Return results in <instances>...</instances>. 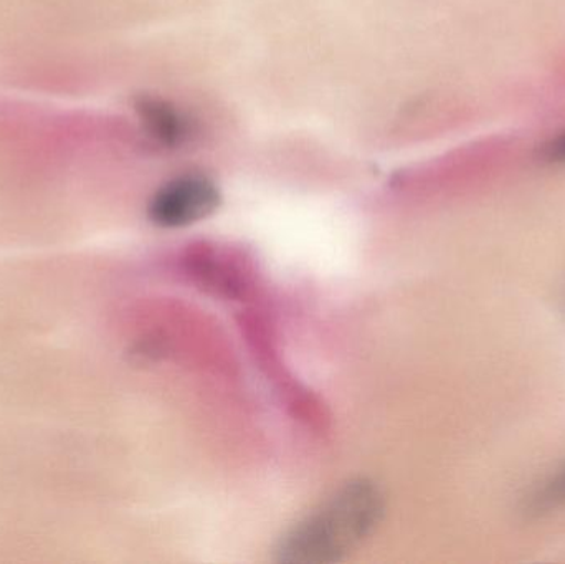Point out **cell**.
<instances>
[{"label": "cell", "instance_id": "cell-1", "mask_svg": "<svg viewBox=\"0 0 565 564\" xmlns=\"http://www.w3.org/2000/svg\"><path fill=\"white\" fill-rule=\"evenodd\" d=\"M385 502L377 483L355 479L292 525L278 542L281 563L332 564L374 535L384 519Z\"/></svg>", "mask_w": 565, "mask_h": 564}, {"label": "cell", "instance_id": "cell-2", "mask_svg": "<svg viewBox=\"0 0 565 564\" xmlns=\"http://www.w3.org/2000/svg\"><path fill=\"white\" fill-rule=\"evenodd\" d=\"M221 202V189L209 175L188 172L175 175L154 192L148 215L159 227H188L214 214Z\"/></svg>", "mask_w": 565, "mask_h": 564}, {"label": "cell", "instance_id": "cell-3", "mask_svg": "<svg viewBox=\"0 0 565 564\" xmlns=\"http://www.w3.org/2000/svg\"><path fill=\"white\" fill-rule=\"evenodd\" d=\"M135 109L146 135L164 148H182L195 136L194 119L168 99L139 96Z\"/></svg>", "mask_w": 565, "mask_h": 564}, {"label": "cell", "instance_id": "cell-4", "mask_svg": "<svg viewBox=\"0 0 565 564\" xmlns=\"http://www.w3.org/2000/svg\"><path fill=\"white\" fill-rule=\"evenodd\" d=\"M565 509V462L537 483L521 503L524 519L536 520Z\"/></svg>", "mask_w": 565, "mask_h": 564}, {"label": "cell", "instance_id": "cell-5", "mask_svg": "<svg viewBox=\"0 0 565 564\" xmlns=\"http://www.w3.org/2000/svg\"><path fill=\"white\" fill-rule=\"evenodd\" d=\"M537 158L546 164L565 166V131L540 146Z\"/></svg>", "mask_w": 565, "mask_h": 564}]
</instances>
